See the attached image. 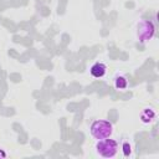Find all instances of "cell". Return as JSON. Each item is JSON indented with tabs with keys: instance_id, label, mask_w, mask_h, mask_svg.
Here are the masks:
<instances>
[{
	"instance_id": "1",
	"label": "cell",
	"mask_w": 159,
	"mask_h": 159,
	"mask_svg": "<svg viewBox=\"0 0 159 159\" xmlns=\"http://www.w3.org/2000/svg\"><path fill=\"white\" fill-rule=\"evenodd\" d=\"M91 134L93 138L96 139H104V138H109L113 133V125L109 120H106V119H98V120H94L92 124H91Z\"/></svg>"
},
{
	"instance_id": "2",
	"label": "cell",
	"mask_w": 159,
	"mask_h": 159,
	"mask_svg": "<svg viewBox=\"0 0 159 159\" xmlns=\"http://www.w3.org/2000/svg\"><path fill=\"white\" fill-rule=\"evenodd\" d=\"M96 150L103 158H113L118 153V143L114 139H99L96 144Z\"/></svg>"
},
{
	"instance_id": "3",
	"label": "cell",
	"mask_w": 159,
	"mask_h": 159,
	"mask_svg": "<svg viewBox=\"0 0 159 159\" xmlns=\"http://www.w3.org/2000/svg\"><path fill=\"white\" fill-rule=\"evenodd\" d=\"M155 34V26L150 20H142L137 27V37L140 43H145L153 39Z\"/></svg>"
},
{
	"instance_id": "4",
	"label": "cell",
	"mask_w": 159,
	"mask_h": 159,
	"mask_svg": "<svg viewBox=\"0 0 159 159\" xmlns=\"http://www.w3.org/2000/svg\"><path fill=\"white\" fill-rule=\"evenodd\" d=\"M89 72L94 78H102L107 72V66L103 62H96L92 65Z\"/></svg>"
},
{
	"instance_id": "5",
	"label": "cell",
	"mask_w": 159,
	"mask_h": 159,
	"mask_svg": "<svg viewBox=\"0 0 159 159\" xmlns=\"http://www.w3.org/2000/svg\"><path fill=\"white\" fill-rule=\"evenodd\" d=\"M155 119V112L153 108H144L140 113V120L145 124L152 123Z\"/></svg>"
},
{
	"instance_id": "6",
	"label": "cell",
	"mask_w": 159,
	"mask_h": 159,
	"mask_svg": "<svg viewBox=\"0 0 159 159\" xmlns=\"http://www.w3.org/2000/svg\"><path fill=\"white\" fill-rule=\"evenodd\" d=\"M114 87L117 89H120V91L127 89V87H128V78L125 76H123V75L116 76V78H114Z\"/></svg>"
},
{
	"instance_id": "7",
	"label": "cell",
	"mask_w": 159,
	"mask_h": 159,
	"mask_svg": "<svg viewBox=\"0 0 159 159\" xmlns=\"http://www.w3.org/2000/svg\"><path fill=\"white\" fill-rule=\"evenodd\" d=\"M122 149H123V154L124 157H129L130 153H132V149H130V144L128 142H123L122 144Z\"/></svg>"
},
{
	"instance_id": "8",
	"label": "cell",
	"mask_w": 159,
	"mask_h": 159,
	"mask_svg": "<svg viewBox=\"0 0 159 159\" xmlns=\"http://www.w3.org/2000/svg\"><path fill=\"white\" fill-rule=\"evenodd\" d=\"M0 157H5V153H2V152H0Z\"/></svg>"
}]
</instances>
